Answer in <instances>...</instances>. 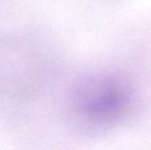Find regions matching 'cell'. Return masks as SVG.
Masks as SVG:
<instances>
[{
    "mask_svg": "<svg viewBox=\"0 0 151 150\" xmlns=\"http://www.w3.org/2000/svg\"><path fill=\"white\" fill-rule=\"evenodd\" d=\"M75 113L93 126H111L135 109L136 93L125 76L115 72L95 73L84 78L73 94Z\"/></svg>",
    "mask_w": 151,
    "mask_h": 150,
    "instance_id": "6da1fadb",
    "label": "cell"
}]
</instances>
